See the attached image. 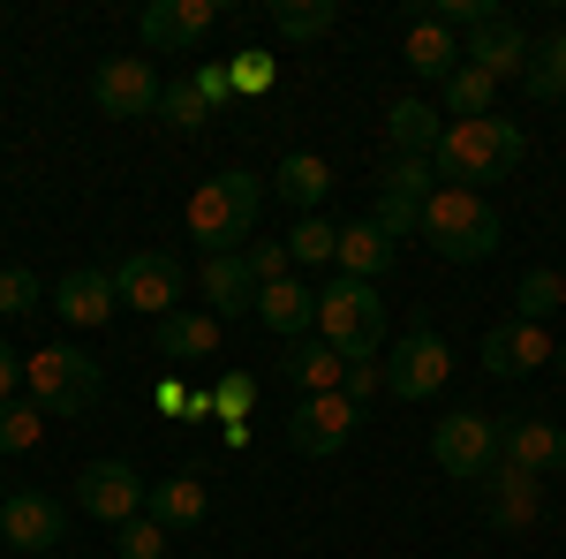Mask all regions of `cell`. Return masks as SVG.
Listing matches in <instances>:
<instances>
[{
  "mask_svg": "<svg viewBox=\"0 0 566 559\" xmlns=\"http://www.w3.org/2000/svg\"><path fill=\"white\" fill-rule=\"evenodd\" d=\"M167 537H175V529H159L151 515L122 521V559H167Z\"/></svg>",
  "mask_w": 566,
  "mask_h": 559,
  "instance_id": "cell-39",
  "label": "cell"
},
{
  "mask_svg": "<svg viewBox=\"0 0 566 559\" xmlns=\"http://www.w3.org/2000/svg\"><path fill=\"white\" fill-rule=\"evenodd\" d=\"M483 491V515H491V529H536V515H544V476L514 469V462H499V469L476 484Z\"/></svg>",
  "mask_w": 566,
  "mask_h": 559,
  "instance_id": "cell-16",
  "label": "cell"
},
{
  "mask_svg": "<svg viewBox=\"0 0 566 559\" xmlns=\"http://www.w3.org/2000/svg\"><path fill=\"white\" fill-rule=\"evenodd\" d=\"M189 84L205 91L212 106H227V99H234V84H227V61H205V69H189Z\"/></svg>",
  "mask_w": 566,
  "mask_h": 559,
  "instance_id": "cell-43",
  "label": "cell"
},
{
  "mask_svg": "<svg viewBox=\"0 0 566 559\" xmlns=\"http://www.w3.org/2000/svg\"><path fill=\"white\" fill-rule=\"evenodd\" d=\"M378 386H386V363H348V386H340V393H348L355 408H363V401H370Z\"/></svg>",
  "mask_w": 566,
  "mask_h": 559,
  "instance_id": "cell-42",
  "label": "cell"
},
{
  "mask_svg": "<svg viewBox=\"0 0 566 559\" xmlns=\"http://www.w3.org/2000/svg\"><path fill=\"white\" fill-rule=\"evenodd\" d=\"M91 99H98V114H114V122H144V114H159V69L151 61H136V53H106L98 69H91Z\"/></svg>",
  "mask_w": 566,
  "mask_h": 559,
  "instance_id": "cell-8",
  "label": "cell"
},
{
  "mask_svg": "<svg viewBox=\"0 0 566 559\" xmlns=\"http://www.w3.org/2000/svg\"><path fill=\"white\" fill-rule=\"evenodd\" d=\"M144 499H151V484L129 469V462H91L84 476H76V507H84L91 521H136L144 515Z\"/></svg>",
  "mask_w": 566,
  "mask_h": 559,
  "instance_id": "cell-12",
  "label": "cell"
},
{
  "mask_svg": "<svg viewBox=\"0 0 566 559\" xmlns=\"http://www.w3.org/2000/svg\"><path fill=\"white\" fill-rule=\"evenodd\" d=\"M39 272L31 265H0V318H31L39 310Z\"/></svg>",
  "mask_w": 566,
  "mask_h": 559,
  "instance_id": "cell-37",
  "label": "cell"
},
{
  "mask_svg": "<svg viewBox=\"0 0 566 559\" xmlns=\"http://www.w3.org/2000/svg\"><path fill=\"white\" fill-rule=\"evenodd\" d=\"M258 318L272 333H287V341H310L317 333V296L303 280H272V288H258Z\"/></svg>",
  "mask_w": 566,
  "mask_h": 559,
  "instance_id": "cell-25",
  "label": "cell"
},
{
  "mask_svg": "<svg viewBox=\"0 0 566 559\" xmlns=\"http://www.w3.org/2000/svg\"><path fill=\"white\" fill-rule=\"evenodd\" d=\"M499 462H514V469H528V476L566 469V424H552V416H514V424H499Z\"/></svg>",
  "mask_w": 566,
  "mask_h": 559,
  "instance_id": "cell-17",
  "label": "cell"
},
{
  "mask_svg": "<svg viewBox=\"0 0 566 559\" xmlns=\"http://www.w3.org/2000/svg\"><path fill=\"white\" fill-rule=\"evenodd\" d=\"M242 258H250V272H258V288H272V280H287V242H250V250H242Z\"/></svg>",
  "mask_w": 566,
  "mask_h": 559,
  "instance_id": "cell-41",
  "label": "cell"
},
{
  "mask_svg": "<svg viewBox=\"0 0 566 559\" xmlns=\"http://www.w3.org/2000/svg\"><path fill=\"white\" fill-rule=\"evenodd\" d=\"M386 136H392V159H431L438 136H446V114H438L431 99H392Z\"/></svg>",
  "mask_w": 566,
  "mask_h": 559,
  "instance_id": "cell-23",
  "label": "cell"
},
{
  "mask_svg": "<svg viewBox=\"0 0 566 559\" xmlns=\"http://www.w3.org/2000/svg\"><path fill=\"white\" fill-rule=\"evenodd\" d=\"M15 386H23V355H15V348L0 341V408L15 401Z\"/></svg>",
  "mask_w": 566,
  "mask_h": 559,
  "instance_id": "cell-44",
  "label": "cell"
},
{
  "mask_svg": "<svg viewBox=\"0 0 566 559\" xmlns=\"http://www.w3.org/2000/svg\"><path fill=\"white\" fill-rule=\"evenodd\" d=\"M159 122H167L175 136H197L205 122H212V99H205V91L181 76V84H167V99H159Z\"/></svg>",
  "mask_w": 566,
  "mask_h": 559,
  "instance_id": "cell-32",
  "label": "cell"
},
{
  "mask_svg": "<svg viewBox=\"0 0 566 559\" xmlns=\"http://www.w3.org/2000/svg\"><path fill=\"white\" fill-rule=\"evenodd\" d=\"M205 310H212L219 325L258 310V272H250V258H242V250H219V258H205Z\"/></svg>",
  "mask_w": 566,
  "mask_h": 559,
  "instance_id": "cell-21",
  "label": "cell"
},
{
  "mask_svg": "<svg viewBox=\"0 0 566 559\" xmlns=\"http://www.w3.org/2000/svg\"><path fill=\"white\" fill-rule=\"evenodd\" d=\"M544 363H559L552 325H522V318H506V325L483 333V371H491V379H528V371H544Z\"/></svg>",
  "mask_w": 566,
  "mask_h": 559,
  "instance_id": "cell-13",
  "label": "cell"
},
{
  "mask_svg": "<svg viewBox=\"0 0 566 559\" xmlns=\"http://www.w3.org/2000/svg\"><path fill=\"white\" fill-rule=\"evenodd\" d=\"M280 371H287V386H303V393H340L348 386V355L325 348V341H295Z\"/></svg>",
  "mask_w": 566,
  "mask_h": 559,
  "instance_id": "cell-26",
  "label": "cell"
},
{
  "mask_svg": "<svg viewBox=\"0 0 566 559\" xmlns=\"http://www.w3.org/2000/svg\"><path fill=\"white\" fill-rule=\"evenodd\" d=\"M431 462L446 476H461V484H483V476L499 469V416H483V408H453V416L431 431Z\"/></svg>",
  "mask_w": 566,
  "mask_h": 559,
  "instance_id": "cell-6",
  "label": "cell"
},
{
  "mask_svg": "<svg viewBox=\"0 0 566 559\" xmlns=\"http://www.w3.org/2000/svg\"><path fill=\"white\" fill-rule=\"evenodd\" d=\"M522 159H528V136L514 130L506 114H483V122H446V136H438V152H431L438 182H453V189L506 182Z\"/></svg>",
  "mask_w": 566,
  "mask_h": 559,
  "instance_id": "cell-1",
  "label": "cell"
},
{
  "mask_svg": "<svg viewBox=\"0 0 566 559\" xmlns=\"http://www.w3.org/2000/svg\"><path fill=\"white\" fill-rule=\"evenodd\" d=\"M287 258H295V265H333V258H340V227H325V219H303V227L287 235Z\"/></svg>",
  "mask_w": 566,
  "mask_h": 559,
  "instance_id": "cell-35",
  "label": "cell"
},
{
  "mask_svg": "<svg viewBox=\"0 0 566 559\" xmlns=\"http://www.w3.org/2000/svg\"><path fill=\"white\" fill-rule=\"evenodd\" d=\"M423 242H431L446 265H483L499 242H506V219H499V205H491L483 189L438 182L431 205H423Z\"/></svg>",
  "mask_w": 566,
  "mask_h": 559,
  "instance_id": "cell-2",
  "label": "cell"
},
{
  "mask_svg": "<svg viewBox=\"0 0 566 559\" xmlns=\"http://www.w3.org/2000/svg\"><path fill=\"white\" fill-rule=\"evenodd\" d=\"M258 205H264V182H258V174H242V167H227V174H212V182L189 197V235L212 242V258H219V250L250 242Z\"/></svg>",
  "mask_w": 566,
  "mask_h": 559,
  "instance_id": "cell-4",
  "label": "cell"
},
{
  "mask_svg": "<svg viewBox=\"0 0 566 559\" xmlns=\"http://www.w3.org/2000/svg\"><path fill=\"white\" fill-rule=\"evenodd\" d=\"M400 61H408V76H416V84H446V76L461 69V39H453L438 15H416V23H408V39H400Z\"/></svg>",
  "mask_w": 566,
  "mask_h": 559,
  "instance_id": "cell-22",
  "label": "cell"
},
{
  "mask_svg": "<svg viewBox=\"0 0 566 559\" xmlns=\"http://www.w3.org/2000/svg\"><path fill=\"white\" fill-rule=\"evenodd\" d=\"M559 310H566V272H559V265L522 272V288H514V318H522V325H552Z\"/></svg>",
  "mask_w": 566,
  "mask_h": 559,
  "instance_id": "cell-29",
  "label": "cell"
},
{
  "mask_svg": "<svg viewBox=\"0 0 566 559\" xmlns=\"http://www.w3.org/2000/svg\"><path fill=\"white\" fill-rule=\"evenodd\" d=\"M522 84L536 91V99H566V31L544 45V53H528V76H522Z\"/></svg>",
  "mask_w": 566,
  "mask_h": 559,
  "instance_id": "cell-34",
  "label": "cell"
},
{
  "mask_svg": "<svg viewBox=\"0 0 566 559\" xmlns=\"http://www.w3.org/2000/svg\"><path fill=\"white\" fill-rule=\"evenodd\" d=\"M39 416H45L39 401H8V408H0V454H31V446L45 438Z\"/></svg>",
  "mask_w": 566,
  "mask_h": 559,
  "instance_id": "cell-33",
  "label": "cell"
},
{
  "mask_svg": "<svg viewBox=\"0 0 566 559\" xmlns=\"http://www.w3.org/2000/svg\"><path fill=\"white\" fill-rule=\"evenodd\" d=\"M317 341L340 348L348 363H378L386 355V296L370 280H333L317 296Z\"/></svg>",
  "mask_w": 566,
  "mask_h": 559,
  "instance_id": "cell-3",
  "label": "cell"
},
{
  "mask_svg": "<svg viewBox=\"0 0 566 559\" xmlns=\"http://www.w3.org/2000/svg\"><path fill=\"white\" fill-rule=\"evenodd\" d=\"M272 76H280V69H272V53H258V45L227 61V84H234V99H264V91H272Z\"/></svg>",
  "mask_w": 566,
  "mask_h": 559,
  "instance_id": "cell-38",
  "label": "cell"
},
{
  "mask_svg": "<svg viewBox=\"0 0 566 559\" xmlns=\"http://www.w3.org/2000/svg\"><path fill=\"white\" fill-rule=\"evenodd\" d=\"M438 91H446V114H453V122H483V114H499V84H491L483 69H469V61H461Z\"/></svg>",
  "mask_w": 566,
  "mask_h": 559,
  "instance_id": "cell-30",
  "label": "cell"
},
{
  "mask_svg": "<svg viewBox=\"0 0 566 559\" xmlns=\"http://www.w3.org/2000/svg\"><path fill=\"white\" fill-rule=\"evenodd\" d=\"M53 310L69 333H98L114 310H122V288H114V265H76L61 288H53Z\"/></svg>",
  "mask_w": 566,
  "mask_h": 559,
  "instance_id": "cell-14",
  "label": "cell"
},
{
  "mask_svg": "<svg viewBox=\"0 0 566 559\" xmlns=\"http://www.w3.org/2000/svg\"><path fill=\"white\" fill-rule=\"evenodd\" d=\"M219 341H227V325H219L212 310H175V318H159V333H151L159 363H175V371H189V363H212Z\"/></svg>",
  "mask_w": 566,
  "mask_h": 559,
  "instance_id": "cell-19",
  "label": "cell"
},
{
  "mask_svg": "<svg viewBox=\"0 0 566 559\" xmlns=\"http://www.w3.org/2000/svg\"><path fill=\"white\" fill-rule=\"evenodd\" d=\"M431 15L446 23V31H469V39H476L483 23H499V8H491V0H438Z\"/></svg>",
  "mask_w": 566,
  "mask_h": 559,
  "instance_id": "cell-40",
  "label": "cell"
},
{
  "mask_svg": "<svg viewBox=\"0 0 566 559\" xmlns=\"http://www.w3.org/2000/svg\"><path fill=\"white\" fill-rule=\"evenodd\" d=\"M431 189H438L431 159H386V182H378V213H370V227H378L386 242L423 235V205H431Z\"/></svg>",
  "mask_w": 566,
  "mask_h": 559,
  "instance_id": "cell-9",
  "label": "cell"
},
{
  "mask_svg": "<svg viewBox=\"0 0 566 559\" xmlns=\"http://www.w3.org/2000/svg\"><path fill=\"white\" fill-rule=\"evenodd\" d=\"M559 371H566V348H559Z\"/></svg>",
  "mask_w": 566,
  "mask_h": 559,
  "instance_id": "cell-45",
  "label": "cell"
},
{
  "mask_svg": "<svg viewBox=\"0 0 566 559\" xmlns=\"http://www.w3.org/2000/svg\"><path fill=\"white\" fill-rule=\"evenodd\" d=\"M272 189L295 205V213H310L317 219V205H325V189H333V167L317 159V152H287L280 159V174H272Z\"/></svg>",
  "mask_w": 566,
  "mask_h": 559,
  "instance_id": "cell-27",
  "label": "cell"
},
{
  "mask_svg": "<svg viewBox=\"0 0 566 559\" xmlns=\"http://www.w3.org/2000/svg\"><path fill=\"white\" fill-rule=\"evenodd\" d=\"M61 529H69V507L45 499V491H15V499H0V537H8L23 559H45L53 545H61Z\"/></svg>",
  "mask_w": 566,
  "mask_h": 559,
  "instance_id": "cell-15",
  "label": "cell"
},
{
  "mask_svg": "<svg viewBox=\"0 0 566 559\" xmlns=\"http://www.w3.org/2000/svg\"><path fill=\"white\" fill-rule=\"evenodd\" d=\"M446 371H453V348L438 341L431 325H408L386 348V393L392 401H431V393H446Z\"/></svg>",
  "mask_w": 566,
  "mask_h": 559,
  "instance_id": "cell-7",
  "label": "cell"
},
{
  "mask_svg": "<svg viewBox=\"0 0 566 559\" xmlns=\"http://www.w3.org/2000/svg\"><path fill=\"white\" fill-rule=\"evenodd\" d=\"M340 280H370L378 288V272H392V242L370 227V219H355V227H340Z\"/></svg>",
  "mask_w": 566,
  "mask_h": 559,
  "instance_id": "cell-28",
  "label": "cell"
},
{
  "mask_svg": "<svg viewBox=\"0 0 566 559\" xmlns=\"http://www.w3.org/2000/svg\"><path fill=\"white\" fill-rule=\"evenodd\" d=\"M219 23V0H151L144 8V45H159V53H189V45H205Z\"/></svg>",
  "mask_w": 566,
  "mask_h": 559,
  "instance_id": "cell-18",
  "label": "cell"
},
{
  "mask_svg": "<svg viewBox=\"0 0 566 559\" xmlns=\"http://www.w3.org/2000/svg\"><path fill=\"white\" fill-rule=\"evenodd\" d=\"M461 61H469V69H483L491 84H506V76H528V31L514 23V15H499V23H483L476 39L461 45Z\"/></svg>",
  "mask_w": 566,
  "mask_h": 559,
  "instance_id": "cell-20",
  "label": "cell"
},
{
  "mask_svg": "<svg viewBox=\"0 0 566 559\" xmlns=\"http://www.w3.org/2000/svg\"><path fill=\"white\" fill-rule=\"evenodd\" d=\"M250 401H258V379H250V371H227V379L212 386V416H219L227 431H242V416H250Z\"/></svg>",
  "mask_w": 566,
  "mask_h": 559,
  "instance_id": "cell-36",
  "label": "cell"
},
{
  "mask_svg": "<svg viewBox=\"0 0 566 559\" xmlns=\"http://www.w3.org/2000/svg\"><path fill=\"white\" fill-rule=\"evenodd\" d=\"M212 507V491H205V469H175L167 484H151V499H144V515L159 521V529H197Z\"/></svg>",
  "mask_w": 566,
  "mask_h": 559,
  "instance_id": "cell-24",
  "label": "cell"
},
{
  "mask_svg": "<svg viewBox=\"0 0 566 559\" xmlns=\"http://www.w3.org/2000/svg\"><path fill=\"white\" fill-rule=\"evenodd\" d=\"M114 288H122V302L144 310V318H175L189 280H181V258H167V250H129V258L114 265Z\"/></svg>",
  "mask_w": 566,
  "mask_h": 559,
  "instance_id": "cell-11",
  "label": "cell"
},
{
  "mask_svg": "<svg viewBox=\"0 0 566 559\" xmlns=\"http://www.w3.org/2000/svg\"><path fill=\"white\" fill-rule=\"evenodd\" d=\"M23 386H31V401H39L45 416H91L98 393H106V379H98V363H91L84 348L53 341V348H39V355H23Z\"/></svg>",
  "mask_w": 566,
  "mask_h": 559,
  "instance_id": "cell-5",
  "label": "cell"
},
{
  "mask_svg": "<svg viewBox=\"0 0 566 559\" xmlns=\"http://www.w3.org/2000/svg\"><path fill=\"white\" fill-rule=\"evenodd\" d=\"M355 424H363V408H355L348 393H303L295 416H287V446L310 454V462H333L355 438Z\"/></svg>",
  "mask_w": 566,
  "mask_h": 559,
  "instance_id": "cell-10",
  "label": "cell"
},
{
  "mask_svg": "<svg viewBox=\"0 0 566 559\" xmlns=\"http://www.w3.org/2000/svg\"><path fill=\"white\" fill-rule=\"evenodd\" d=\"M333 23H340L333 0H272V31L280 39H325Z\"/></svg>",
  "mask_w": 566,
  "mask_h": 559,
  "instance_id": "cell-31",
  "label": "cell"
}]
</instances>
